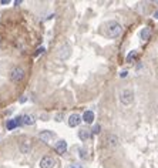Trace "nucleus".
I'll return each instance as SVG.
<instances>
[{
    "label": "nucleus",
    "instance_id": "obj_1",
    "mask_svg": "<svg viewBox=\"0 0 158 168\" xmlns=\"http://www.w3.org/2000/svg\"><path fill=\"white\" fill-rule=\"evenodd\" d=\"M123 32V27H121V24L116 20H111V22H108L106 24V34H107L110 39H116Z\"/></svg>",
    "mask_w": 158,
    "mask_h": 168
},
{
    "label": "nucleus",
    "instance_id": "obj_2",
    "mask_svg": "<svg viewBox=\"0 0 158 168\" xmlns=\"http://www.w3.org/2000/svg\"><path fill=\"white\" fill-rule=\"evenodd\" d=\"M120 101L124 104V106H130V104L134 101V93H133V90H130V89L123 90L120 93Z\"/></svg>",
    "mask_w": 158,
    "mask_h": 168
},
{
    "label": "nucleus",
    "instance_id": "obj_3",
    "mask_svg": "<svg viewBox=\"0 0 158 168\" xmlns=\"http://www.w3.org/2000/svg\"><path fill=\"white\" fill-rule=\"evenodd\" d=\"M10 79H12V81H14V83L22 81V80L24 79V70L22 67H14L13 70H12V73H10Z\"/></svg>",
    "mask_w": 158,
    "mask_h": 168
},
{
    "label": "nucleus",
    "instance_id": "obj_4",
    "mask_svg": "<svg viewBox=\"0 0 158 168\" xmlns=\"http://www.w3.org/2000/svg\"><path fill=\"white\" fill-rule=\"evenodd\" d=\"M56 167V160L50 157V155H46L40 160V168H54Z\"/></svg>",
    "mask_w": 158,
    "mask_h": 168
},
{
    "label": "nucleus",
    "instance_id": "obj_5",
    "mask_svg": "<svg viewBox=\"0 0 158 168\" xmlns=\"http://www.w3.org/2000/svg\"><path fill=\"white\" fill-rule=\"evenodd\" d=\"M70 54H71L70 46H67V44H66V46H63L60 49V52H59V54H57V56H59V59H60V60H66V59H69V57H70Z\"/></svg>",
    "mask_w": 158,
    "mask_h": 168
},
{
    "label": "nucleus",
    "instance_id": "obj_6",
    "mask_svg": "<svg viewBox=\"0 0 158 168\" xmlns=\"http://www.w3.org/2000/svg\"><path fill=\"white\" fill-rule=\"evenodd\" d=\"M56 137V134L53 133V131H49V130H44V131H42L40 133V138H42L44 143H50L53 138Z\"/></svg>",
    "mask_w": 158,
    "mask_h": 168
},
{
    "label": "nucleus",
    "instance_id": "obj_7",
    "mask_svg": "<svg viewBox=\"0 0 158 168\" xmlns=\"http://www.w3.org/2000/svg\"><path fill=\"white\" fill-rule=\"evenodd\" d=\"M54 150H56L59 154H64L66 151H67V143H66L64 140L57 141L56 145H54Z\"/></svg>",
    "mask_w": 158,
    "mask_h": 168
},
{
    "label": "nucleus",
    "instance_id": "obj_8",
    "mask_svg": "<svg viewBox=\"0 0 158 168\" xmlns=\"http://www.w3.org/2000/svg\"><path fill=\"white\" fill-rule=\"evenodd\" d=\"M81 120H83V118H81L79 114H71L69 118V126L70 127H77L80 123H81Z\"/></svg>",
    "mask_w": 158,
    "mask_h": 168
},
{
    "label": "nucleus",
    "instance_id": "obj_9",
    "mask_svg": "<svg viewBox=\"0 0 158 168\" xmlns=\"http://www.w3.org/2000/svg\"><path fill=\"white\" fill-rule=\"evenodd\" d=\"M19 148L23 154H27V153H30V150H32V143H30L29 140H23L22 143H20Z\"/></svg>",
    "mask_w": 158,
    "mask_h": 168
},
{
    "label": "nucleus",
    "instance_id": "obj_10",
    "mask_svg": "<svg viewBox=\"0 0 158 168\" xmlns=\"http://www.w3.org/2000/svg\"><path fill=\"white\" fill-rule=\"evenodd\" d=\"M79 137L81 141H87L91 137V131L89 130V128H81V130L79 131Z\"/></svg>",
    "mask_w": 158,
    "mask_h": 168
},
{
    "label": "nucleus",
    "instance_id": "obj_11",
    "mask_svg": "<svg viewBox=\"0 0 158 168\" xmlns=\"http://www.w3.org/2000/svg\"><path fill=\"white\" fill-rule=\"evenodd\" d=\"M22 121H23L24 126H33L36 123V118L30 114H24V116H22Z\"/></svg>",
    "mask_w": 158,
    "mask_h": 168
},
{
    "label": "nucleus",
    "instance_id": "obj_12",
    "mask_svg": "<svg viewBox=\"0 0 158 168\" xmlns=\"http://www.w3.org/2000/svg\"><path fill=\"white\" fill-rule=\"evenodd\" d=\"M83 121L87 123V124H91V123L94 121V113L90 111V110H87V111L83 114Z\"/></svg>",
    "mask_w": 158,
    "mask_h": 168
},
{
    "label": "nucleus",
    "instance_id": "obj_13",
    "mask_svg": "<svg viewBox=\"0 0 158 168\" xmlns=\"http://www.w3.org/2000/svg\"><path fill=\"white\" fill-rule=\"evenodd\" d=\"M107 141H108V145H110V147H117V145H118V137H117L116 134H110V136L107 137Z\"/></svg>",
    "mask_w": 158,
    "mask_h": 168
},
{
    "label": "nucleus",
    "instance_id": "obj_14",
    "mask_svg": "<svg viewBox=\"0 0 158 168\" xmlns=\"http://www.w3.org/2000/svg\"><path fill=\"white\" fill-rule=\"evenodd\" d=\"M150 34H151V32H150L148 27H144L143 30H141V33H140V36H141V39H143V40H148Z\"/></svg>",
    "mask_w": 158,
    "mask_h": 168
},
{
    "label": "nucleus",
    "instance_id": "obj_15",
    "mask_svg": "<svg viewBox=\"0 0 158 168\" xmlns=\"http://www.w3.org/2000/svg\"><path fill=\"white\" fill-rule=\"evenodd\" d=\"M6 127H7V130H14V128L17 127V123H16V120H9L7 124H6Z\"/></svg>",
    "mask_w": 158,
    "mask_h": 168
},
{
    "label": "nucleus",
    "instance_id": "obj_16",
    "mask_svg": "<svg viewBox=\"0 0 158 168\" xmlns=\"http://www.w3.org/2000/svg\"><path fill=\"white\" fill-rule=\"evenodd\" d=\"M135 57H137V52H135V50H133L131 53H128V56H127V61H128V63H131Z\"/></svg>",
    "mask_w": 158,
    "mask_h": 168
},
{
    "label": "nucleus",
    "instance_id": "obj_17",
    "mask_svg": "<svg viewBox=\"0 0 158 168\" xmlns=\"http://www.w3.org/2000/svg\"><path fill=\"white\" fill-rule=\"evenodd\" d=\"M80 157H81L83 160H86L87 157H89V154H87V151H86L84 148H81V150H80Z\"/></svg>",
    "mask_w": 158,
    "mask_h": 168
},
{
    "label": "nucleus",
    "instance_id": "obj_18",
    "mask_svg": "<svg viewBox=\"0 0 158 168\" xmlns=\"http://www.w3.org/2000/svg\"><path fill=\"white\" fill-rule=\"evenodd\" d=\"M100 130H101V127L98 126V124H96V126H94V128H93V133H94V134H98V133H100Z\"/></svg>",
    "mask_w": 158,
    "mask_h": 168
},
{
    "label": "nucleus",
    "instance_id": "obj_19",
    "mask_svg": "<svg viewBox=\"0 0 158 168\" xmlns=\"http://www.w3.org/2000/svg\"><path fill=\"white\" fill-rule=\"evenodd\" d=\"M40 53H44V47H39L37 52H36V56H39Z\"/></svg>",
    "mask_w": 158,
    "mask_h": 168
},
{
    "label": "nucleus",
    "instance_id": "obj_20",
    "mask_svg": "<svg viewBox=\"0 0 158 168\" xmlns=\"http://www.w3.org/2000/svg\"><path fill=\"white\" fill-rule=\"evenodd\" d=\"M61 120H63V114L60 113V114H57L56 116V121H61Z\"/></svg>",
    "mask_w": 158,
    "mask_h": 168
},
{
    "label": "nucleus",
    "instance_id": "obj_21",
    "mask_svg": "<svg viewBox=\"0 0 158 168\" xmlns=\"http://www.w3.org/2000/svg\"><path fill=\"white\" fill-rule=\"evenodd\" d=\"M120 76H121V77H126V76H127V71H123Z\"/></svg>",
    "mask_w": 158,
    "mask_h": 168
},
{
    "label": "nucleus",
    "instance_id": "obj_22",
    "mask_svg": "<svg viewBox=\"0 0 158 168\" xmlns=\"http://www.w3.org/2000/svg\"><path fill=\"white\" fill-rule=\"evenodd\" d=\"M154 17H155V19H158V10L155 12V13H154Z\"/></svg>",
    "mask_w": 158,
    "mask_h": 168
},
{
    "label": "nucleus",
    "instance_id": "obj_23",
    "mask_svg": "<svg viewBox=\"0 0 158 168\" xmlns=\"http://www.w3.org/2000/svg\"><path fill=\"white\" fill-rule=\"evenodd\" d=\"M71 168H81V167H80V165H73Z\"/></svg>",
    "mask_w": 158,
    "mask_h": 168
}]
</instances>
